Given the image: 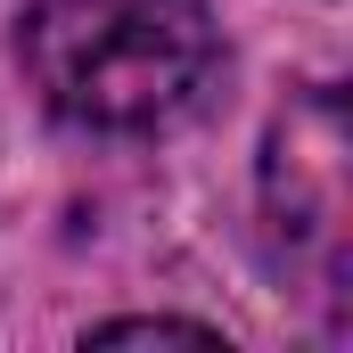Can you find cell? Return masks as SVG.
<instances>
[{
  "instance_id": "2",
  "label": "cell",
  "mask_w": 353,
  "mask_h": 353,
  "mask_svg": "<svg viewBox=\"0 0 353 353\" xmlns=\"http://www.w3.org/2000/svg\"><path fill=\"white\" fill-rule=\"evenodd\" d=\"M83 345H230L205 321H99Z\"/></svg>"
},
{
  "instance_id": "1",
  "label": "cell",
  "mask_w": 353,
  "mask_h": 353,
  "mask_svg": "<svg viewBox=\"0 0 353 353\" xmlns=\"http://www.w3.org/2000/svg\"><path fill=\"white\" fill-rule=\"evenodd\" d=\"M17 58L74 132H165L205 107L222 25L205 0H33L17 17Z\"/></svg>"
}]
</instances>
